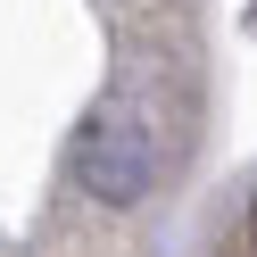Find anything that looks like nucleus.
<instances>
[{"mask_svg":"<svg viewBox=\"0 0 257 257\" xmlns=\"http://www.w3.org/2000/svg\"><path fill=\"white\" fill-rule=\"evenodd\" d=\"M75 174H83L91 199H116V207L150 191L158 150H150V133L133 124V108H100V116L83 124V141H75Z\"/></svg>","mask_w":257,"mask_h":257,"instance_id":"obj_1","label":"nucleus"},{"mask_svg":"<svg viewBox=\"0 0 257 257\" xmlns=\"http://www.w3.org/2000/svg\"><path fill=\"white\" fill-rule=\"evenodd\" d=\"M249 240H257V216H249Z\"/></svg>","mask_w":257,"mask_h":257,"instance_id":"obj_2","label":"nucleus"}]
</instances>
